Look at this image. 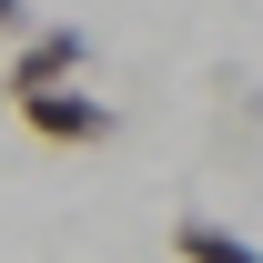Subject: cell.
<instances>
[{
	"label": "cell",
	"mask_w": 263,
	"mask_h": 263,
	"mask_svg": "<svg viewBox=\"0 0 263 263\" xmlns=\"http://www.w3.org/2000/svg\"><path fill=\"white\" fill-rule=\"evenodd\" d=\"M21 101V122L41 132V142H61V152H81V142H111V101L81 91V81H41V91H10Z\"/></svg>",
	"instance_id": "obj_1"
},
{
	"label": "cell",
	"mask_w": 263,
	"mask_h": 263,
	"mask_svg": "<svg viewBox=\"0 0 263 263\" xmlns=\"http://www.w3.org/2000/svg\"><path fill=\"white\" fill-rule=\"evenodd\" d=\"M81 61H91V31H71V21H51V31H21V51H10V91H41V81H81Z\"/></svg>",
	"instance_id": "obj_2"
},
{
	"label": "cell",
	"mask_w": 263,
	"mask_h": 263,
	"mask_svg": "<svg viewBox=\"0 0 263 263\" xmlns=\"http://www.w3.org/2000/svg\"><path fill=\"white\" fill-rule=\"evenodd\" d=\"M172 253L182 263H263V243H243V233L213 223V213H182V223H172Z\"/></svg>",
	"instance_id": "obj_3"
},
{
	"label": "cell",
	"mask_w": 263,
	"mask_h": 263,
	"mask_svg": "<svg viewBox=\"0 0 263 263\" xmlns=\"http://www.w3.org/2000/svg\"><path fill=\"white\" fill-rule=\"evenodd\" d=\"M31 31V0H0V41H21Z\"/></svg>",
	"instance_id": "obj_4"
}]
</instances>
